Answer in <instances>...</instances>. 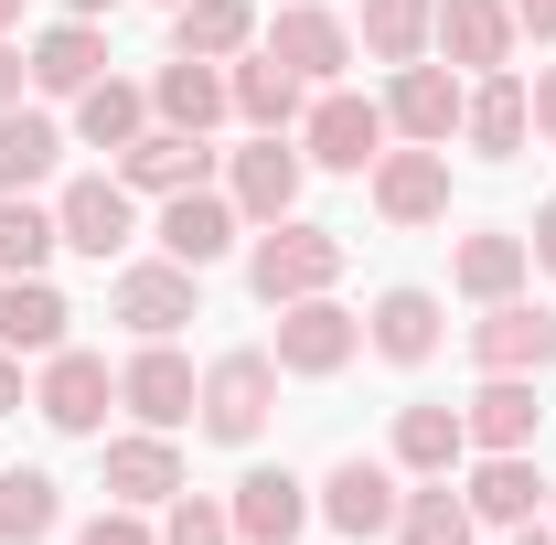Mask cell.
Here are the masks:
<instances>
[{
  "label": "cell",
  "mask_w": 556,
  "mask_h": 545,
  "mask_svg": "<svg viewBox=\"0 0 556 545\" xmlns=\"http://www.w3.org/2000/svg\"><path fill=\"white\" fill-rule=\"evenodd\" d=\"M300 182H311V161H300V139H289V129H247V150H225V193H236L247 225L300 214Z\"/></svg>",
  "instance_id": "7c38bea8"
},
{
  "label": "cell",
  "mask_w": 556,
  "mask_h": 545,
  "mask_svg": "<svg viewBox=\"0 0 556 545\" xmlns=\"http://www.w3.org/2000/svg\"><path fill=\"white\" fill-rule=\"evenodd\" d=\"M460 139H471V161H514L525 139H535V97H525V75H471V97H460Z\"/></svg>",
  "instance_id": "7402d4cb"
},
{
  "label": "cell",
  "mask_w": 556,
  "mask_h": 545,
  "mask_svg": "<svg viewBox=\"0 0 556 545\" xmlns=\"http://www.w3.org/2000/svg\"><path fill=\"white\" fill-rule=\"evenodd\" d=\"M268 417H278V353H268V342L214 353V364H204V396H193V428H204L214 449H257Z\"/></svg>",
  "instance_id": "7a4b0ae2"
},
{
  "label": "cell",
  "mask_w": 556,
  "mask_h": 545,
  "mask_svg": "<svg viewBox=\"0 0 556 545\" xmlns=\"http://www.w3.org/2000/svg\"><path fill=\"white\" fill-rule=\"evenodd\" d=\"M257 43H268L300 86H343V65L364 54V43H353V22H343V11H321V0H278Z\"/></svg>",
  "instance_id": "4fadbf2b"
},
{
  "label": "cell",
  "mask_w": 556,
  "mask_h": 545,
  "mask_svg": "<svg viewBox=\"0 0 556 545\" xmlns=\"http://www.w3.org/2000/svg\"><path fill=\"white\" fill-rule=\"evenodd\" d=\"M65 545H161V524H150L139 503H108V514H86Z\"/></svg>",
  "instance_id": "74e56055"
},
{
  "label": "cell",
  "mask_w": 556,
  "mask_h": 545,
  "mask_svg": "<svg viewBox=\"0 0 556 545\" xmlns=\"http://www.w3.org/2000/svg\"><path fill=\"white\" fill-rule=\"evenodd\" d=\"M471 503L450 492V481H407V503H396V545H471Z\"/></svg>",
  "instance_id": "d590c367"
},
{
  "label": "cell",
  "mask_w": 556,
  "mask_h": 545,
  "mask_svg": "<svg viewBox=\"0 0 556 545\" xmlns=\"http://www.w3.org/2000/svg\"><path fill=\"white\" fill-rule=\"evenodd\" d=\"M0 33H22V0H0Z\"/></svg>",
  "instance_id": "bcb514c9"
},
{
  "label": "cell",
  "mask_w": 556,
  "mask_h": 545,
  "mask_svg": "<svg viewBox=\"0 0 556 545\" xmlns=\"http://www.w3.org/2000/svg\"><path fill=\"white\" fill-rule=\"evenodd\" d=\"M54 225H65L75 257H97V268H118L139 246V193L118 182V172H75L65 193H54Z\"/></svg>",
  "instance_id": "30bf717a"
},
{
  "label": "cell",
  "mask_w": 556,
  "mask_h": 545,
  "mask_svg": "<svg viewBox=\"0 0 556 545\" xmlns=\"http://www.w3.org/2000/svg\"><path fill=\"white\" fill-rule=\"evenodd\" d=\"M439 342H450V300H439L428 278H396V289H375V310H364V353H375V364L417 375V364H439Z\"/></svg>",
  "instance_id": "9c48e42d"
},
{
  "label": "cell",
  "mask_w": 556,
  "mask_h": 545,
  "mask_svg": "<svg viewBox=\"0 0 556 545\" xmlns=\"http://www.w3.org/2000/svg\"><path fill=\"white\" fill-rule=\"evenodd\" d=\"M525 97H535V139L556 150V65H535V75H525Z\"/></svg>",
  "instance_id": "ab89813d"
},
{
  "label": "cell",
  "mask_w": 556,
  "mask_h": 545,
  "mask_svg": "<svg viewBox=\"0 0 556 545\" xmlns=\"http://www.w3.org/2000/svg\"><path fill=\"white\" fill-rule=\"evenodd\" d=\"M54 246H65V225L43 193H0V278H43Z\"/></svg>",
  "instance_id": "836d02e7"
},
{
  "label": "cell",
  "mask_w": 556,
  "mask_h": 545,
  "mask_svg": "<svg viewBox=\"0 0 556 545\" xmlns=\"http://www.w3.org/2000/svg\"><path fill=\"white\" fill-rule=\"evenodd\" d=\"M257 33H268L257 0H182V11H172V54H204V65H236Z\"/></svg>",
  "instance_id": "4dcf8cb0"
},
{
  "label": "cell",
  "mask_w": 556,
  "mask_h": 545,
  "mask_svg": "<svg viewBox=\"0 0 556 545\" xmlns=\"http://www.w3.org/2000/svg\"><path fill=\"white\" fill-rule=\"evenodd\" d=\"M161 545H236V514H225V492H172L161 503Z\"/></svg>",
  "instance_id": "8d00e7d4"
},
{
  "label": "cell",
  "mask_w": 556,
  "mask_h": 545,
  "mask_svg": "<svg viewBox=\"0 0 556 545\" xmlns=\"http://www.w3.org/2000/svg\"><path fill=\"white\" fill-rule=\"evenodd\" d=\"M161 11H182V0H161Z\"/></svg>",
  "instance_id": "c3c4849f"
},
{
  "label": "cell",
  "mask_w": 556,
  "mask_h": 545,
  "mask_svg": "<svg viewBox=\"0 0 556 545\" xmlns=\"http://www.w3.org/2000/svg\"><path fill=\"white\" fill-rule=\"evenodd\" d=\"M535 278V257H525V225H471L460 246H450V289L471 300V310H492V300H514Z\"/></svg>",
  "instance_id": "603a6c76"
},
{
  "label": "cell",
  "mask_w": 556,
  "mask_h": 545,
  "mask_svg": "<svg viewBox=\"0 0 556 545\" xmlns=\"http://www.w3.org/2000/svg\"><path fill=\"white\" fill-rule=\"evenodd\" d=\"M386 460H396L407 481H450L460 460H471V428H460V407H428V396H417V407H396Z\"/></svg>",
  "instance_id": "4316f807"
},
{
  "label": "cell",
  "mask_w": 556,
  "mask_h": 545,
  "mask_svg": "<svg viewBox=\"0 0 556 545\" xmlns=\"http://www.w3.org/2000/svg\"><path fill=\"white\" fill-rule=\"evenodd\" d=\"M268 353H278V375H300V385H332L353 353H364V310H343L332 289H321V300H289Z\"/></svg>",
  "instance_id": "ba28073f"
},
{
  "label": "cell",
  "mask_w": 556,
  "mask_h": 545,
  "mask_svg": "<svg viewBox=\"0 0 556 545\" xmlns=\"http://www.w3.org/2000/svg\"><path fill=\"white\" fill-rule=\"evenodd\" d=\"M150 246H161V257H172V268H225V257H236V246H247V214H236V193H225V182H193V193H161V204H150Z\"/></svg>",
  "instance_id": "277c9868"
},
{
  "label": "cell",
  "mask_w": 556,
  "mask_h": 545,
  "mask_svg": "<svg viewBox=\"0 0 556 545\" xmlns=\"http://www.w3.org/2000/svg\"><path fill=\"white\" fill-rule=\"evenodd\" d=\"M460 428H471V449H535V428H546L535 375H482V385L460 396Z\"/></svg>",
  "instance_id": "484cf974"
},
{
  "label": "cell",
  "mask_w": 556,
  "mask_h": 545,
  "mask_svg": "<svg viewBox=\"0 0 556 545\" xmlns=\"http://www.w3.org/2000/svg\"><path fill=\"white\" fill-rule=\"evenodd\" d=\"M343 225H311V214H278V225H247V289L289 310V300H321L343 278Z\"/></svg>",
  "instance_id": "6da1fadb"
},
{
  "label": "cell",
  "mask_w": 556,
  "mask_h": 545,
  "mask_svg": "<svg viewBox=\"0 0 556 545\" xmlns=\"http://www.w3.org/2000/svg\"><path fill=\"white\" fill-rule=\"evenodd\" d=\"M150 118H161V129L214 139V118H236V97H225V65H204V54H161V75H150Z\"/></svg>",
  "instance_id": "cb8c5ba5"
},
{
  "label": "cell",
  "mask_w": 556,
  "mask_h": 545,
  "mask_svg": "<svg viewBox=\"0 0 556 545\" xmlns=\"http://www.w3.org/2000/svg\"><path fill=\"white\" fill-rule=\"evenodd\" d=\"M75 22H108V11H129V0H65Z\"/></svg>",
  "instance_id": "ee69618b"
},
{
  "label": "cell",
  "mask_w": 556,
  "mask_h": 545,
  "mask_svg": "<svg viewBox=\"0 0 556 545\" xmlns=\"http://www.w3.org/2000/svg\"><path fill=\"white\" fill-rule=\"evenodd\" d=\"M225 97H236V118H247V129H300V107H311V86L278 65L268 43H247V54L225 65Z\"/></svg>",
  "instance_id": "83f0119b"
},
{
  "label": "cell",
  "mask_w": 556,
  "mask_h": 545,
  "mask_svg": "<svg viewBox=\"0 0 556 545\" xmlns=\"http://www.w3.org/2000/svg\"><path fill=\"white\" fill-rule=\"evenodd\" d=\"M43 535H65V481L54 471H0V545H43Z\"/></svg>",
  "instance_id": "d6a6232c"
},
{
  "label": "cell",
  "mask_w": 556,
  "mask_h": 545,
  "mask_svg": "<svg viewBox=\"0 0 556 545\" xmlns=\"http://www.w3.org/2000/svg\"><path fill=\"white\" fill-rule=\"evenodd\" d=\"M108 407H118L108 353L65 342V353H43V364H33V417H43L54 439H108Z\"/></svg>",
  "instance_id": "5b68a950"
},
{
  "label": "cell",
  "mask_w": 556,
  "mask_h": 545,
  "mask_svg": "<svg viewBox=\"0 0 556 545\" xmlns=\"http://www.w3.org/2000/svg\"><path fill=\"white\" fill-rule=\"evenodd\" d=\"M503 545H556V524H514V535H503Z\"/></svg>",
  "instance_id": "f6af8a7d"
},
{
  "label": "cell",
  "mask_w": 556,
  "mask_h": 545,
  "mask_svg": "<svg viewBox=\"0 0 556 545\" xmlns=\"http://www.w3.org/2000/svg\"><path fill=\"white\" fill-rule=\"evenodd\" d=\"M225 514H236V545H300L311 535V481L289 460H257V471H236Z\"/></svg>",
  "instance_id": "9a60e30c"
},
{
  "label": "cell",
  "mask_w": 556,
  "mask_h": 545,
  "mask_svg": "<svg viewBox=\"0 0 556 545\" xmlns=\"http://www.w3.org/2000/svg\"><path fill=\"white\" fill-rule=\"evenodd\" d=\"M364 193L386 225H450V150H417V139H386V161L364 172Z\"/></svg>",
  "instance_id": "5bb4252c"
},
{
  "label": "cell",
  "mask_w": 556,
  "mask_h": 545,
  "mask_svg": "<svg viewBox=\"0 0 556 545\" xmlns=\"http://www.w3.org/2000/svg\"><path fill=\"white\" fill-rule=\"evenodd\" d=\"M460 503H471V524H492V535L535 524V503H546V471H535V449H471V481H460Z\"/></svg>",
  "instance_id": "ffe728a7"
},
{
  "label": "cell",
  "mask_w": 556,
  "mask_h": 545,
  "mask_svg": "<svg viewBox=\"0 0 556 545\" xmlns=\"http://www.w3.org/2000/svg\"><path fill=\"white\" fill-rule=\"evenodd\" d=\"M139 129H150V86H139V75H97V86L75 97V118H65L75 150H108V161H118Z\"/></svg>",
  "instance_id": "f1b7e54d"
},
{
  "label": "cell",
  "mask_w": 556,
  "mask_h": 545,
  "mask_svg": "<svg viewBox=\"0 0 556 545\" xmlns=\"http://www.w3.org/2000/svg\"><path fill=\"white\" fill-rule=\"evenodd\" d=\"M108 321H129L139 342H172L182 321H204V278L172 268V257H118V278H108Z\"/></svg>",
  "instance_id": "52a82bcc"
},
{
  "label": "cell",
  "mask_w": 556,
  "mask_h": 545,
  "mask_svg": "<svg viewBox=\"0 0 556 545\" xmlns=\"http://www.w3.org/2000/svg\"><path fill=\"white\" fill-rule=\"evenodd\" d=\"M396 503H407V471L375 460V449H353V460H332V471L311 481V514H321L332 535H353V545L396 535Z\"/></svg>",
  "instance_id": "8992f818"
},
{
  "label": "cell",
  "mask_w": 556,
  "mask_h": 545,
  "mask_svg": "<svg viewBox=\"0 0 556 545\" xmlns=\"http://www.w3.org/2000/svg\"><path fill=\"white\" fill-rule=\"evenodd\" d=\"M471 364H482V375H546V364H556V310L525 300V289L492 300L482 321H471Z\"/></svg>",
  "instance_id": "2e32d148"
},
{
  "label": "cell",
  "mask_w": 556,
  "mask_h": 545,
  "mask_svg": "<svg viewBox=\"0 0 556 545\" xmlns=\"http://www.w3.org/2000/svg\"><path fill=\"white\" fill-rule=\"evenodd\" d=\"M172 492H182V449H172V428H129V439H108V503L161 514Z\"/></svg>",
  "instance_id": "d4e9b609"
},
{
  "label": "cell",
  "mask_w": 556,
  "mask_h": 545,
  "mask_svg": "<svg viewBox=\"0 0 556 545\" xmlns=\"http://www.w3.org/2000/svg\"><path fill=\"white\" fill-rule=\"evenodd\" d=\"M22 86H33V65H22V43L0 33V107H22Z\"/></svg>",
  "instance_id": "60d3db41"
},
{
  "label": "cell",
  "mask_w": 556,
  "mask_h": 545,
  "mask_svg": "<svg viewBox=\"0 0 556 545\" xmlns=\"http://www.w3.org/2000/svg\"><path fill=\"white\" fill-rule=\"evenodd\" d=\"M65 289L54 278H0V353H22V364H43V353H65Z\"/></svg>",
  "instance_id": "f546056e"
},
{
  "label": "cell",
  "mask_w": 556,
  "mask_h": 545,
  "mask_svg": "<svg viewBox=\"0 0 556 545\" xmlns=\"http://www.w3.org/2000/svg\"><path fill=\"white\" fill-rule=\"evenodd\" d=\"M65 161V118L54 107H0V193H43Z\"/></svg>",
  "instance_id": "1f68e13d"
},
{
  "label": "cell",
  "mask_w": 556,
  "mask_h": 545,
  "mask_svg": "<svg viewBox=\"0 0 556 545\" xmlns=\"http://www.w3.org/2000/svg\"><path fill=\"white\" fill-rule=\"evenodd\" d=\"M428 22H439V0H364V11H353V43H364L375 65H417V54H428Z\"/></svg>",
  "instance_id": "e575fe53"
},
{
  "label": "cell",
  "mask_w": 556,
  "mask_h": 545,
  "mask_svg": "<svg viewBox=\"0 0 556 545\" xmlns=\"http://www.w3.org/2000/svg\"><path fill=\"white\" fill-rule=\"evenodd\" d=\"M514 11V33H535V43H556V0H503Z\"/></svg>",
  "instance_id": "b9f144b4"
},
{
  "label": "cell",
  "mask_w": 556,
  "mask_h": 545,
  "mask_svg": "<svg viewBox=\"0 0 556 545\" xmlns=\"http://www.w3.org/2000/svg\"><path fill=\"white\" fill-rule=\"evenodd\" d=\"M33 407V385H22V353H0V417H22Z\"/></svg>",
  "instance_id": "7bdbcfd3"
},
{
  "label": "cell",
  "mask_w": 556,
  "mask_h": 545,
  "mask_svg": "<svg viewBox=\"0 0 556 545\" xmlns=\"http://www.w3.org/2000/svg\"><path fill=\"white\" fill-rule=\"evenodd\" d=\"M22 65H33V97H43V107H75V97L108 75V33L65 11V22H43V33L22 43Z\"/></svg>",
  "instance_id": "e0dca14e"
},
{
  "label": "cell",
  "mask_w": 556,
  "mask_h": 545,
  "mask_svg": "<svg viewBox=\"0 0 556 545\" xmlns=\"http://www.w3.org/2000/svg\"><path fill=\"white\" fill-rule=\"evenodd\" d=\"M460 97H471V75L439 65V54H417V65H386V129L417 139V150H450V139H460Z\"/></svg>",
  "instance_id": "8fae6325"
},
{
  "label": "cell",
  "mask_w": 556,
  "mask_h": 545,
  "mask_svg": "<svg viewBox=\"0 0 556 545\" xmlns=\"http://www.w3.org/2000/svg\"><path fill=\"white\" fill-rule=\"evenodd\" d=\"M514 11L503 0H439V22H428V54L439 65H460V75H503L514 65Z\"/></svg>",
  "instance_id": "ac0fdd59"
},
{
  "label": "cell",
  "mask_w": 556,
  "mask_h": 545,
  "mask_svg": "<svg viewBox=\"0 0 556 545\" xmlns=\"http://www.w3.org/2000/svg\"><path fill=\"white\" fill-rule=\"evenodd\" d=\"M525 257H535V268L556 278V193H546V204H535V225H525Z\"/></svg>",
  "instance_id": "f35d334b"
},
{
  "label": "cell",
  "mask_w": 556,
  "mask_h": 545,
  "mask_svg": "<svg viewBox=\"0 0 556 545\" xmlns=\"http://www.w3.org/2000/svg\"><path fill=\"white\" fill-rule=\"evenodd\" d=\"M193 396H204V375L172 353V342H139L129 364H118V407L139 428H193Z\"/></svg>",
  "instance_id": "d6986e66"
},
{
  "label": "cell",
  "mask_w": 556,
  "mask_h": 545,
  "mask_svg": "<svg viewBox=\"0 0 556 545\" xmlns=\"http://www.w3.org/2000/svg\"><path fill=\"white\" fill-rule=\"evenodd\" d=\"M546 524H556V481H546Z\"/></svg>",
  "instance_id": "7dc6e473"
},
{
  "label": "cell",
  "mask_w": 556,
  "mask_h": 545,
  "mask_svg": "<svg viewBox=\"0 0 556 545\" xmlns=\"http://www.w3.org/2000/svg\"><path fill=\"white\" fill-rule=\"evenodd\" d=\"M118 182H129L139 204H161V193H193V182H214V139H193V129H150L118 150Z\"/></svg>",
  "instance_id": "44dd1931"
},
{
  "label": "cell",
  "mask_w": 556,
  "mask_h": 545,
  "mask_svg": "<svg viewBox=\"0 0 556 545\" xmlns=\"http://www.w3.org/2000/svg\"><path fill=\"white\" fill-rule=\"evenodd\" d=\"M300 161L311 172H343V182H364L375 161H386V97H353V86H311V107H300Z\"/></svg>",
  "instance_id": "3957f363"
}]
</instances>
